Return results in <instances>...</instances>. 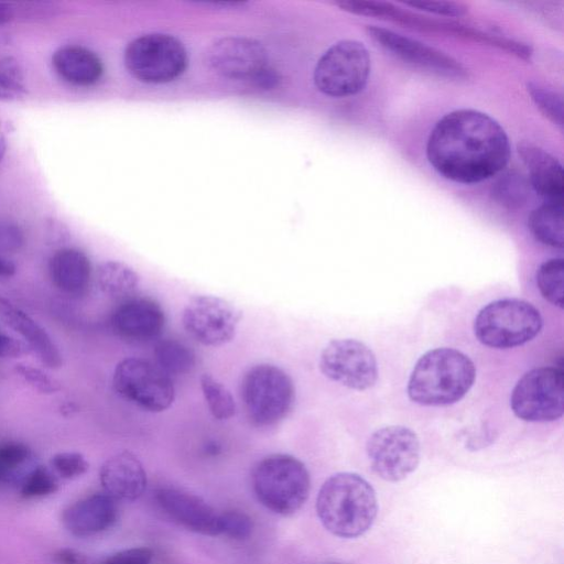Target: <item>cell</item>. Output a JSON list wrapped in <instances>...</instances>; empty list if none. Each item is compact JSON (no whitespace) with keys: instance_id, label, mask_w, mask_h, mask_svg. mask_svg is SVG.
I'll list each match as a JSON object with an SVG mask.
<instances>
[{"instance_id":"1","label":"cell","mask_w":564,"mask_h":564,"mask_svg":"<svg viewBox=\"0 0 564 564\" xmlns=\"http://www.w3.org/2000/svg\"><path fill=\"white\" fill-rule=\"evenodd\" d=\"M511 154L507 132L489 115L458 109L443 116L433 127L426 156L443 177L474 184L498 175Z\"/></svg>"},{"instance_id":"2","label":"cell","mask_w":564,"mask_h":564,"mask_svg":"<svg viewBox=\"0 0 564 564\" xmlns=\"http://www.w3.org/2000/svg\"><path fill=\"white\" fill-rule=\"evenodd\" d=\"M378 503L372 486L355 473L328 477L316 497V512L332 534L351 539L367 532L377 516Z\"/></svg>"},{"instance_id":"3","label":"cell","mask_w":564,"mask_h":564,"mask_svg":"<svg viewBox=\"0 0 564 564\" xmlns=\"http://www.w3.org/2000/svg\"><path fill=\"white\" fill-rule=\"evenodd\" d=\"M476 377L474 362L453 348H435L422 355L408 381L409 398L422 405H447L463 399Z\"/></svg>"},{"instance_id":"4","label":"cell","mask_w":564,"mask_h":564,"mask_svg":"<svg viewBox=\"0 0 564 564\" xmlns=\"http://www.w3.org/2000/svg\"><path fill=\"white\" fill-rule=\"evenodd\" d=\"M251 486L258 501L271 512L291 516L310 495V473L299 458L271 454L260 459L251 473Z\"/></svg>"},{"instance_id":"5","label":"cell","mask_w":564,"mask_h":564,"mask_svg":"<svg viewBox=\"0 0 564 564\" xmlns=\"http://www.w3.org/2000/svg\"><path fill=\"white\" fill-rule=\"evenodd\" d=\"M540 312L529 302L503 299L490 302L477 314L474 332L491 348H512L532 340L542 328Z\"/></svg>"},{"instance_id":"6","label":"cell","mask_w":564,"mask_h":564,"mask_svg":"<svg viewBox=\"0 0 564 564\" xmlns=\"http://www.w3.org/2000/svg\"><path fill=\"white\" fill-rule=\"evenodd\" d=\"M241 399L250 421L261 427L273 426L291 411L295 389L291 377L280 367L258 364L245 373Z\"/></svg>"},{"instance_id":"7","label":"cell","mask_w":564,"mask_h":564,"mask_svg":"<svg viewBox=\"0 0 564 564\" xmlns=\"http://www.w3.org/2000/svg\"><path fill=\"white\" fill-rule=\"evenodd\" d=\"M371 68L369 52L357 40H341L333 44L314 68L316 88L329 97H348L367 85Z\"/></svg>"},{"instance_id":"8","label":"cell","mask_w":564,"mask_h":564,"mask_svg":"<svg viewBox=\"0 0 564 564\" xmlns=\"http://www.w3.org/2000/svg\"><path fill=\"white\" fill-rule=\"evenodd\" d=\"M123 59L128 72L138 80L163 84L184 72L187 55L182 42L174 36L150 33L131 41Z\"/></svg>"},{"instance_id":"9","label":"cell","mask_w":564,"mask_h":564,"mask_svg":"<svg viewBox=\"0 0 564 564\" xmlns=\"http://www.w3.org/2000/svg\"><path fill=\"white\" fill-rule=\"evenodd\" d=\"M116 392L135 406L152 413L169 409L175 398L171 377L156 364L130 357L119 361L113 370Z\"/></svg>"},{"instance_id":"10","label":"cell","mask_w":564,"mask_h":564,"mask_svg":"<svg viewBox=\"0 0 564 564\" xmlns=\"http://www.w3.org/2000/svg\"><path fill=\"white\" fill-rule=\"evenodd\" d=\"M510 405L513 413L528 422L560 419L564 412V375L554 367L535 368L514 386Z\"/></svg>"},{"instance_id":"11","label":"cell","mask_w":564,"mask_h":564,"mask_svg":"<svg viewBox=\"0 0 564 564\" xmlns=\"http://www.w3.org/2000/svg\"><path fill=\"white\" fill-rule=\"evenodd\" d=\"M366 452L372 471L386 481L397 482L416 469L420 441L406 426L388 425L370 435Z\"/></svg>"},{"instance_id":"12","label":"cell","mask_w":564,"mask_h":564,"mask_svg":"<svg viewBox=\"0 0 564 564\" xmlns=\"http://www.w3.org/2000/svg\"><path fill=\"white\" fill-rule=\"evenodd\" d=\"M241 311L229 301L214 295L191 297L182 312V324L196 341L208 347L230 343L241 322Z\"/></svg>"},{"instance_id":"13","label":"cell","mask_w":564,"mask_h":564,"mask_svg":"<svg viewBox=\"0 0 564 564\" xmlns=\"http://www.w3.org/2000/svg\"><path fill=\"white\" fill-rule=\"evenodd\" d=\"M319 369L329 380L364 391L375 386L378 364L372 350L352 338L330 340L319 356Z\"/></svg>"},{"instance_id":"14","label":"cell","mask_w":564,"mask_h":564,"mask_svg":"<svg viewBox=\"0 0 564 564\" xmlns=\"http://www.w3.org/2000/svg\"><path fill=\"white\" fill-rule=\"evenodd\" d=\"M366 32L377 44L404 63L438 77L456 80L468 78V70L463 64L435 47L378 25H367Z\"/></svg>"},{"instance_id":"15","label":"cell","mask_w":564,"mask_h":564,"mask_svg":"<svg viewBox=\"0 0 564 564\" xmlns=\"http://www.w3.org/2000/svg\"><path fill=\"white\" fill-rule=\"evenodd\" d=\"M207 63L223 77L253 79L268 67V55L263 45L253 39L226 36L209 46Z\"/></svg>"},{"instance_id":"16","label":"cell","mask_w":564,"mask_h":564,"mask_svg":"<svg viewBox=\"0 0 564 564\" xmlns=\"http://www.w3.org/2000/svg\"><path fill=\"white\" fill-rule=\"evenodd\" d=\"M159 507L176 523L203 535H219V513L203 498L177 488L155 491Z\"/></svg>"},{"instance_id":"17","label":"cell","mask_w":564,"mask_h":564,"mask_svg":"<svg viewBox=\"0 0 564 564\" xmlns=\"http://www.w3.org/2000/svg\"><path fill=\"white\" fill-rule=\"evenodd\" d=\"M113 332L128 340L148 341L156 338L165 325L161 305L150 297H130L112 313Z\"/></svg>"},{"instance_id":"18","label":"cell","mask_w":564,"mask_h":564,"mask_svg":"<svg viewBox=\"0 0 564 564\" xmlns=\"http://www.w3.org/2000/svg\"><path fill=\"white\" fill-rule=\"evenodd\" d=\"M118 519L117 500L97 492L69 505L62 514L65 529L79 538L93 536L113 527Z\"/></svg>"},{"instance_id":"19","label":"cell","mask_w":564,"mask_h":564,"mask_svg":"<svg viewBox=\"0 0 564 564\" xmlns=\"http://www.w3.org/2000/svg\"><path fill=\"white\" fill-rule=\"evenodd\" d=\"M104 492L115 500L134 501L147 489L148 478L140 459L129 451L109 457L99 471Z\"/></svg>"},{"instance_id":"20","label":"cell","mask_w":564,"mask_h":564,"mask_svg":"<svg viewBox=\"0 0 564 564\" xmlns=\"http://www.w3.org/2000/svg\"><path fill=\"white\" fill-rule=\"evenodd\" d=\"M518 153L528 170L531 188L546 202H563V167L544 149L528 142L518 145Z\"/></svg>"},{"instance_id":"21","label":"cell","mask_w":564,"mask_h":564,"mask_svg":"<svg viewBox=\"0 0 564 564\" xmlns=\"http://www.w3.org/2000/svg\"><path fill=\"white\" fill-rule=\"evenodd\" d=\"M0 318L28 343L43 365L52 369L62 366L61 351L48 333L28 313L1 295Z\"/></svg>"},{"instance_id":"22","label":"cell","mask_w":564,"mask_h":564,"mask_svg":"<svg viewBox=\"0 0 564 564\" xmlns=\"http://www.w3.org/2000/svg\"><path fill=\"white\" fill-rule=\"evenodd\" d=\"M336 4L349 13L378 18L419 31L452 34L453 22L427 17L399 8L390 2L367 0H341Z\"/></svg>"},{"instance_id":"23","label":"cell","mask_w":564,"mask_h":564,"mask_svg":"<svg viewBox=\"0 0 564 564\" xmlns=\"http://www.w3.org/2000/svg\"><path fill=\"white\" fill-rule=\"evenodd\" d=\"M53 284L68 295H83L90 283L91 264L80 250L64 248L57 250L48 262Z\"/></svg>"},{"instance_id":"24","label":"cell","mask_w":564,"mask_h":564,"mask_svg":"<svg viewBox=\"0 0 564 564\" xmlns=\"http://www.w3.org/2000/svg\"><path fill=\"white\" fill-rule=\"evenodd\" d=\"M55 72L66 82L77 86H90L102 76L101 59L90 50L80 45H64L52 56Z\"/></svg>"},{"instance_id":"25","label":"cell","mask_w":564,"mask_h":564,"mask_svg":"<svg viewBox=\"0 0 564 564\" xmlns=\"http://www.w3.org/2000/svg\"><path fill=\"white\" fill-rule=\"evenodd\" d=\"M563 202H545L534 208L528 219L533 237L541 243L563 248L564 246Z\"/></svg>"},{"instance_id":"26","label":"cell","mask_w":564,"mask_h":564,"mask_svg":"<svg viewBox=\"0 0 564 564\" xmlns=\"http://www.w3.org/2000/svg\"><path fill=\"white\" fill-rule=\"evenodd\" d=\"M97 282L100 290L107 295L124 297L135 292L140 284V275L128 264L110 260L99 264Z\"/></svg>"},{"instance_id":"27","label":"cell","mask_w":564,"mask_h":564,"mask_svg":"<svg viewBox=\"0 0 564 564\" xmlns=\"http://www.w3.org/2000/svg\"><path fill=\"white\" fill-rule=\"evenodd\" d=\"M531 189L525 175L517 170H510L496 178L491 185L490 195L501 207L518 209L527 204Z\"/></svg>"},{"instance_id":"28","label":"cell","mask_w":564,"mask_h":564,"mask_svg":"<svg viewBox=\"0 0 564 564\" xmlns=\"http://www.w3.org/2000/svg\"><path fill=\"white\" fill-rule=\"evenodd\" d=\"M155 364L170 377L189 372L196 362L195 354L183 341L165 338L154 347Z\"/></svg>"},{"instance_id":"29","label":"cell","mask_w":564,"mask_h":564,"mask_svg":"<svg viewBox=\"0 0 564 564\" xmlns=\"http://www.w3.org/2000/svg\"><path fill=\"white\" fill-rule=\"evenodd\" d=\"M200 388L210 414L219 421L236 413V402L229 389L209 373L200 377Z\"/></svg>"},{"instance_id":"30","label":"cell","mask_w":564,"mask_h":564,"mask_svg":"<svg viewBox=\"0 0 564 564\" xmlns=\"http://www.w3.org/2000/svg\"><path fill=\"white\" fill-rule=\"evenodd\" d=\"M536 284L545 300L553 305L563 307L564 260L552 258L541 263L536 271Z\"/></svg>"},{"instance_id":"31","label":"cell","mask_w":564,"mask_h":564,"mask_svg":"<svg viewBox=\"0 0 564 564\" xmlns=\"http://www.w3.org/2000/svg\"><path fill=\"white\" fill-rule=\"evenodd\" d=\"M527 91L539 110L554 124L563 127L562 95L544 85L530 82Z\"/></svg>"},{"instance_id":"32","label":"cell","mask_w":564,"mask_h":564,"mask_svg":"<svg viewBox=\"0 0 564 564\" xmlns=\"http://www.w3.org/2000/svg\"><path fill=\"white\" fill-rule=\"evenodd\" d=\"M58 488L55 473L45 467L36 466L20 480V492L24 498H41L54 494Z\"/></svg>"},{"instance_id":"33","label":"cell","mask_w":564,"mask_h":564,"mask_svg":"<svg viewBox=\"0 0 564 564\" xmlns=\"http://www.w3.org/2000/svg\"><path fill=\"white\" fill-rule=\"evenodd\" d=\"M31 455V449L22 443L0 444V484L13 481Z\"/></svg>"},{"instance_id":"34","label":"cell","mask_w":564,"mask_h":564,"mask_svg":"<svg viewBox=\"0 0 564 564\" xmlns=\"http://www.w3.org/2000/svg\"><path fill=\"white\" fill-rule=\"evenodd\" d=\"M24 93V76L20 64L10 56L0 58V100H17Z\"/></svg>"},{"instance_id":"35","label":"cell","mask_w":564,"mask_h":564,"mask_svg":"<svg viewBox=\"0 0 564 564\" xmlns=\"http://www.w3.org/2000/svg\"><path fill=\"white\" fill-rule=\"evenodd\" d=\"M219 535L241 541L249 538L253 530L252 519L240 510H227L219 513Z\"/></svg>"},{"instance_id":"36","label":"cell","mask_w":564,"mask_h":564,"mask_svg":"<svg viewBox=\"0 0 564 564\" xmlns=\"http://www.w3.org/2000/svg\"><path fill=\"white\" fill-rule=\"evenodd\" d=\"M52 470L65 479L84 475L89 467L85 456L78 452H61L51 458Z\"/></svg>"},{"instance_id":"37","label":"cell","mask_w":564,"mask_h":564,"mask_svg":"<svg viewBox=\"0 0 564 564\" xmlns=\"http://www.w3.org/2000/svg\"><path fill=\"white\" fill-rule=\"evenodd\" d=\"M15 371L41 393L51 394L61 389L59 382L40 368L30 365H18Z\"/></svg>"},{"instance_id":"38","label":"cell","mask_w":564,"mask_h":564,"mask_svg":"<svg viewBox=\"0 0 564 564\" xmlns=\"http://www.w3.org/2000/svg\"><path fill=\"white\" fill-rule=\"evenodd\" d=\"M405 6L447 18H460L468 13V7L454 1H410Z\"/></svg>"},{"instance_id":"39","label":"cell","mask_w":564,"mask_h":564,"mask_svg":"<svg viewBox=\"0 0 564 564\" xmlns=\"http://www.w3.org/2000/svg\"><path fill=\"white\" fill-rule=\"evenodd\" d=\"M24 234L22 229L6 220H0V254L18 252L24 245Z\"/></svg>"},{"instance_id":"40","label":"cell","mask_w":564,"mask_h":564,"mask_svg":"<svg viewBox=\"0 0 564 564\" xmlns=\"http://www.w3.org/2000/svg\"><path fill=\"white\" fill-rule=\"evenodd\" d=\"M153 553L149 547L135 546L112 553L100 564H152Z\"/></svg>"},{"instance_id":"41","label":"cell","mask_w":564,"mask_h":564,"mask_svg":"<svg viewBox=\"0 0 564 564\" xmlns=\"http://www.w3.org/2000/svg\"><path fill=\"white\" fill-rule=\"evenodd\" d=\"M26 352L25 346L8 335L0 333V357L15 358Z\"/></svg>"},{"instance_id":"42","label":"cell","mask_w":564,"mask_h":564,"mask_svg":"<svg viewBox=\"0 0 564 564\" xmlns=\"http://www.w3.org/2000/svg\"><path fill=\"white\" fill-rule=\"evenodd\" d=\"M54 560L58 564H89L86 557L69 549L58 550L54 554Z\"/></svg>"},{"instance_id":"43","label":"cell","mask_w":564,"mask_h":564,"mask_svg":"<svg viewBox=\"0 0 564 564\" xmlns=\"http://www.w3.org/2000/svg\"><path fill=\"white\" fill-rule=\"evenodd\" d=\"M252 80L258 87L269 89L279 84L280 77L273 69L265 67Z\"/></svg>"},{"instance_id":"44","label":"cell","mask_w":564,"mask_h":564,"mask_svg":"<svg viewBox=\"0 0 564 564\" xmlns=\"http://www.w3.org/2000/svg\"><path fill=\"white\" fill-rule=\"evenodd\" d=\"M15 272V264L7 257L0 254V279L11 278Z\"/></svg>"},{"instance_id":"45","label":"cell","mask_w":564,"mask_h":564,"mask_svg":"<svg viewBox=\"0 0 564 564\" xmlns=\"http://www.w3.org/2000/svg\"><path fill=\"white\" fill-rule=\"evenodd\" d=\"M13 18V11L7 3L0 2V25L9 22Z\"/></svg>"},{"instance_id":"46","label":"cell","mask_w":564,"mask_h":564,"mask_svg":"<svg viewBox=\"0 0 564 564\" xmlns=\"http://www.w3.org/2000/svg\"><path fill=\"white\" fill-rule=\"evenodd\" d=\"M7 149L6 135L0 127V161L2 160Z\"/></svg>"}]
</instances>
